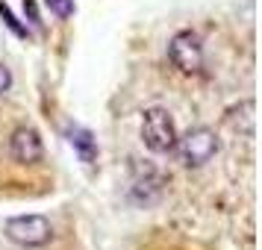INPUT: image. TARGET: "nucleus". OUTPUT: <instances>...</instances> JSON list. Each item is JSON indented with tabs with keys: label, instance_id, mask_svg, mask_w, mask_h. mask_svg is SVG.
<instances>
[{
	"label": "nucleus",
	"instance_id": "f257e3e1",
	"mask_svg": "<svg viewBox=\"0 0 262 250\" xmlns=\"http://www.w3.org/2000/svg\"><path fill=\"white\" fill-rule=\"evenodd\" d=\"M142 139L147 144V150H154V153H171L177 147V130H174V121L165 109L154 106L144 112Z\"/></svg>",
	"mask_w": 262,
	"mask_h": 250
},
{
	"label": "nucleus",
	"instance_id": "f03ea898",
	"mask_svg": "<svg viewBox=\"0 0 262 250\" xmlns=\"http://www.w3.org/2000/svg\"><path fill=\"white\" fill-rule=\"evenodd\" d=\"M50 221L41 215H21L6 224V236L21 247H41L50 241Z\"/></svg>",
	"mask_w": 262,
	"mask_h": 250
},
{
	"label": "nucleus",
	"instance_id": "7ed1b4c3",
	"mask_svg": "<svg viewBox=\"0 0 262 250\" xmlns=\"http://www.w3.org/2000/svg\"><path fill=\"white\" fill-rule=\"evenodd\" d=\"M168 59L174 68H180L183 74H198L203 65V48H201V38L183 30L171 38V48H168Z\"/></svg>",
	"mask_w": 262,
	"mask_h": 250
},
{
	"label": "nucleus",
	"instance_id": "20e7f679",
	"mask_svg": "<svg viewBox=\"0 0 262 250\" xmlns=\"http://www.w3.org/2000/svg\"><path fill=\"white\" fill-rule=\"evenodd\" d=\"M180 150H183V162H186V165H203V162H209L215 156V150H218L215 132L206 130V127H198V130L186 132Z\"/></svg>",
	"mask_w": 262,
	"mask_h": 250
},
{
	"label": "nucleus",
	"instance_id": "39448f33",
	"mask_svg": "<svg viewBox=\"0 0 262 250\" xmlns=\"http://www.w3.org/2000/svg\"><path fill=\"white\" fill-rule=\"evenodd\" d=\"M9 153L21 165H38L45 159V147H41L38 132L33 127H18L12 132V139H9Z\"/></svg>",
	"mask_w": 262,
	"mask_h": 250
},
{
	"label": "nucleus",
	"instance_id": "423d86ee",
	"mask_svg": "<svg viewBox=\"0 0 262 250\" xmlns=\"http://www.w3.org/2000/svg\"><path fill=\"white\" fill-rule=\"evenodd\" d=\"M68 142L74 144V150L80 153L83 162H95L97 144H95V139H92V132L89 130H83V127H71V130H68Z\"/></svg>",
	"mask_w": 262,
	"mask_h": 250
},
{
	"label": "nucleus",
	"instance_id": "0eeeda50",
	"mask_svg": "<svg viewBox=\"0 0 262 250\" xmlns=\"http://www.w3.org/2000/svg\"><path fill=\"white\" fill-rule=\"evenodd\" d=\"M45 6H48L56 18H71L74 15V0H45Z\"/></svg>",
	"mask_w": 262,
	"mask_h": 250
},
{
	"label": "nucleus",
	"instance_id": "6e6552de",
	"mask_svg": "<svg viewBox=\"0 0 262 250\" xmlns=\"http://www.w3.org/2000/svg\"><path fill=\"white\" fill-rule=\"evenodd\" d=\"M0 18H3V24L9 27V30H12L15 36H21V38H27V30L21 24H18V21H15V15L9 12V6H6V3H3V0H0Z\"/></svg>",
	"mask_w": 262,
	"mask_h": 250
},
{
	"label": "nucleus",
	"instance_id": "1a4fd4ad",
	"mask_svg": "<svg viewBox=\"0 0 262 250\" xmlns=\"http://www.w3.org/2000/svg\"><path fill=\"white\" fill-rule=\"evenodd\" d=\"M9 85H12V74H9V68H6V65H0V95H3Z\"/></svg>",
	"mask_w": 262,
	"mask_h": 250
}]
</instances>
